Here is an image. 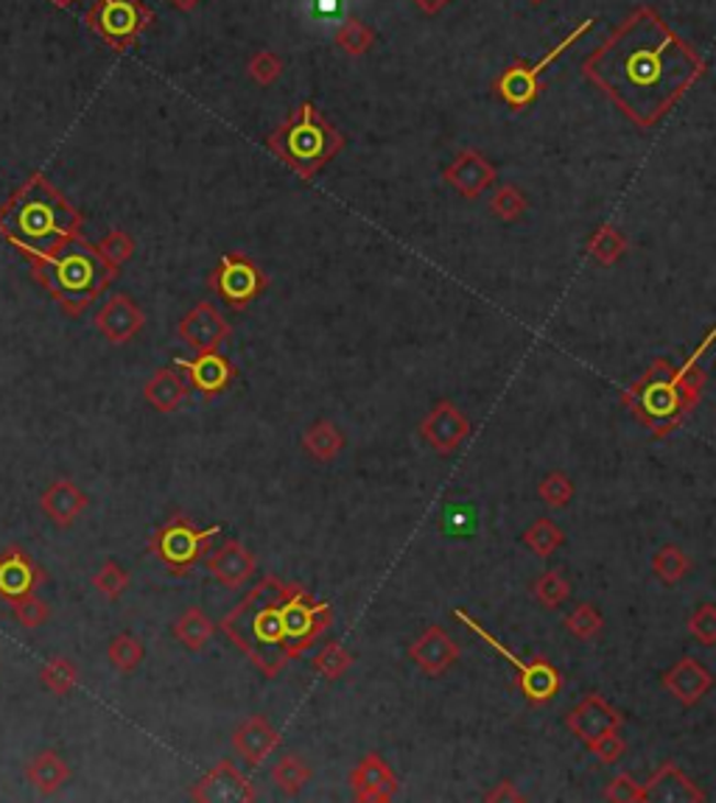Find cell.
I'll list each match as a JSON object with an SVG mask.
<instances>
[{"mask_svg": "<svg viewBox=\"0 0 716 803\" xmlns=\"http://www.w3.org/2000/svg\"><path fill=\"white\" fill-rule=\"evenodd\" d=\"M624 115L655 126L703 76L705 65L655 9L641 7L582 65Z\"/></svg>", "mask_w": 716, "mask_h": 803, "instance_id": "1", "label": "cell"}, {"mask_svg": "<svg viewBox=\"0 0 716 803\" xmlns=\"http://www.w3.org/2000/svg\"><path fill=\"white\" fill-rule=\"evenodd\" d=\"M334 611L297 582L264 577L219 624L266 678H278L331 627Z\"/></svg>", "mask_w": 716, "mask_h": 803, "instance_id": "2", "label": "cell"}, {"mask_svg": "<svg viewBox=\"0 0 716 803\" xmlns=\"http://www.w3.org/2000/svg\"><path fill=\"white\" fill-rule=\"evenodd\" d=\"M85 216L43 174H32L0 204V235L29 260L45 258L79 238Z\"/></svg>", "mask_w": 716, "mask_h": 803, "instance_id": "3", "label": "cell"}, {"mask_svg": "<svg viewBox=\"0 0 716 803\" xmlns=\"http://www.w3.org/2000/svg\"><path fill=\"white\" fill-rule=\"evenodd\" d=\"M705 387V372L694 359L685 365H672L667 359H655L641 378L624 392V409L652 434L655 439L669 437L674 428L683 426L689 412L700 403Z\"/></svg>", "mask_w": 716, "mask_h": 803, "instance_id": "4", "label": "cell"}, {"mask_svg": "<svg viewBox=\"0 0 716 803\" xmlns=\"http://www.w3.org/2000/svg\"><path fill=\"white\" fill-rule=\"evenodd\" d=\"M32 275L45 286L56 305L68 316H81L118 278V272L99 255L96 244L74 238L56 253L32 260Z\"/></svg>", "mask_w": 716, "mask_h": 803, "instance_id": "5", "label": "cell"}, {"mask_svg": "<svg viewBox=\"0 0 716 803\" xmlns=\"http://www.w3.org/2000/svg\"><path fill=\"white\" fill-rule=\"evenodd\" d=\"M266 146L272 148L278 160L300 174L303 180H314V174H320L339 155L345 137L339 130L327 124L314 104H303L266 141Z\"/></svg>", "mask_w": 716, "mask_h": 803, "instance_id": "6", "label": "cell"}, {"mask_svg": "<svg viewBox=\"0 0 716 803\" xmlns=\"http://www.w3.org/2000/svg\"><path fill=\"white\" fill-rule=\"evenodd\" d=\"M222 526L199 529L188 515H174L148 540V551L157 557L174 577H188L191 569L208 555V546L216 538Z\"/></svg>", "mask_w": 716, "mask_h": 803, "instance_id": "7", "label": "cell"}, {"mask_svg": "<svg viewBox=\"0 0 716 803\" xmlns=\"http://www.w3.org/2000/svg\"><path fill=\"white\" fill-rule=\"evenodd\" d=\"M152 20L155 14L143 0H96L85 14L87 29L104 40L112 51L132 48Z\"/></svg>", "mask_w": 716, "mask_h": 803, "instance_id": "8", "label": "cell"}, {"mask_svg": "<svg viewBox=\"0 0 716 803\" xmlns=\"http://www.w3.org/2000/svg\"><path fill=\"white\" fill-rule=\"evenodd\" d=\"M454 616H457L459 622L468 627V631H473L476 636L482 638L484 644H490V649H495V653H499V656L510 663V667H515V672H518L521 692H524V698L529 700L532 705H546V703H551L557 694H560L562 674L557 672V669L551 667L546 658H518L515 653H510V647H504L499 638L490 636L482 624L476 622V618H470L465 611H457Z\"/></svg>", "mask_w": 716, "mask_h": 803, "instance_id": "9", "label": "cell"}, {"mask_svg": "<svg viewBox=\"0 0 716 803\" xmlns=\"http://www.w3.org/2000/svg\"><path fill=\"white\" fill-rule=\"evenodd\" d=\"M211 289L230 309H247L266 289V278L253 258L224 255L211 272Z\"/></svg>", "mask_w": 716, "mask_h": 803, "instance_id": "10", "label": "cell"}, {"mask_svg": "<svg viewBox=\"0 0 716 803\" xmlns=\"http://www.w3.org/2000/svg\"><path fill=\"white\" fill-rule=\"evenodd\" d=\"M191 798L199 803H249L258 801V792L233 761L224 759L191 787Z\"/></svg>", "mask_w": 716, "mask_h": 803, "instance_id": "11", "label": "cell"}, {"mask_svg": "<svg viewBox=\"0 0 716 803\" xmlns=\"http://www.w3.org/2000/svg\"><path fill=\"white\" fill-rule=\"evenodd\" d=\"M177 334H179V339L191 347V350L208 353V350H219V347L230 339L233 328H230V322L224 320L222 311H219L216 305L199 303L188 311L186 320L179 322Z\"/></svg>", "mask_w": 716, "mask_h": 803, "instance_id": "12", "label": "cell"}, {"mask_svg": "<svg viewBox=\"0 0 716 803\" xmlns=\"http://www.w3.org/2000/svg\"><path fill=\"white\" fill-rule=\"evenodd\" d=\"M421 434L437 454H454L470 434L468 414L454 401L434 403L432 412L421 421Z\"/></svg>", "mask_w": 716, "mask_h": 803, "instance_id": "13", "label": "cell"}, {"mask_svg": "<svg viewBox=\"0 0 716 803\" xmlns=\"http://www.w3.org/2000/svg\"><path fill=\"white\" fill-rule=\"evenodd\" d=\"M174 367L177 370H186L188 372V387L193 392H199L202 398H213L219 392H224L230 383L235 381L238 370L230 359H224L219 350H208V353H199L197 359L186 361V359H174Z\"/></svg>", "mask_w": 716, "mask_h": 803, "instance_id": "14", "label": "cell"}, {"mask_svg": "<svg viewBox=\"0 0 716 803\" xmlns=\"http://www.w3.org/2000/svg\"><path fill=\"white\" fill-rule=\"evenodd\" d=\"M624 725V717L607 703L600 694H588L582 698L574 709L566 714V728L588 745V741L600 739L602 734H611V730H618Z\"/></svg>", "mask_w": 716, "mask_h": 803, "instance_id": "15", "label": "cell"}, {"mask_svg": "<svg viewBox=\"0 0 716 803\" xmlns=\"http://www.w3.org/2000/svg\"><path fill=\"white\" fill-rule=\"evenodd\" d=\"M143 325H146V314L126 294H112L96 314V328L110 345H126L141 334Z\"/></svg>", "mask_w": 716, "mask_h": 803, "instance_id": "16", "label": "cell"}, {"mask_svg": "<svg viewBox=\"0 0 716 803\" xmlns=\"http://www.w3.org/2000/svg\"><path fill=\"white\" fill-rule=\"evenodd\" d=\"M409 658L428 678H439L459 661V644L439 624H432V627L421 633L417 642L409 644Z\"/></svg>", "mask_w": 716, "mask_h": 803, "instance_id": "17", "label": "cell"}, {"mask_svg": "<svg viewBox=\"0 0 716 803\" xmlns=\"http://www.w3.org/2000/svg\"><path fill=\"white\" fill-rule=\"evenodd\" d=\"M353 798L361 803H390L398 795V779L392 767L378 754H367L350 772Z\"/></svg>", "mask_w": 716, "mask_h": 803, "instance_id": "18", "label": "cell"}, {"mask_svg": "<svg viewBox=\"0 0 716 803\" xmlns=\"http://www.w3.org/2000/svg\"><path fill=\"white\" fill-rule=\"evenodd\" d=\"M204 566H208V571H211L213 580H216L219 585L235 591V588L247 585V582L253 580L255 569H258V560H255V555L242 544V540L230 538L224 540L216 551L208 555Z\"/></svg>", "mask_w": 716, "mask_h": 803, "instance_id": "19", "label": "cell"}, {"mask_svg": "<svg viewBox=\"0 0 716 803\" xmlns=\"http://www.w3.org/2000/svg\"><path fill=\"white\" fill-rule=\"evenodd\" d=\"M45 582V571L20 546H9L0 555V600H18L34 593Z\"/></svg>", "mask_w": 716, "mask_h": 803, "instance_id": "20", "label": "cell"}, {"mask_svg": "<svg viewBox=\"0 0 716 803\" xmlns=\"http://www.w3.org/2000/svg\"><path fill=\"white\" fill-rule=\"evenodd\" d=\"M233 750L249 767H260L280 748V734L264 714H253L233 730Z\"/></svg>", "mask_w": 716, "mask_h": 803, "instance_id": "21", "label": "cell"}, {"mask_svg": "<svg viewBox=\"0 0 716 803\" xmlns=\"http://www.w3.org/2000/svg\"><path fill=\"white\" fill-rule=\"evenodd\" d=\"M661 683L680 705H685V709L697 705L700 700L714 689L711 672L703 667V663L694 661V658H680L674 667H669L667 672H663Z\"/></svg>", "mask_w": 716, "mask_h": 803, "instance_id": "22", "label": "cell"}, {"mask_svg": "<svg viewBox=\"0 0 716 803\" xmlns=\"http://www.w3.org/2000/svg\"><path fill=\"white\" fill-rule=\"evenodd\" d=\"M588 29H591V20H588V23L582 25V29H577V32L571 34V37L566 40V43H560V48L551 51V54L546 56V59L540 65H532V68H526V65H513V68H510L504 76H501L499 85H495V90H499L501 99L510 101V104H513V107H526V104H529V101L535 99V93H537V74L544 70V65H549L557 54H562V51L569 48V45L574 43V40L580 37V34H585Z\"/></svg>", "mask_w": 716, "mask_h": 803, "instance_id": "23", "label": "cell"}, {"mask_svg": "<svg viewBox=\"0 0 716 803\" xmlns=\"http://www.w3.org/2000/svg\"><path fill=\"white\" fill-rule=\"evenodd\" d=\"M644 801L655 803H705L708 795L694 784L674 761L658 767L652 779L644 784Z\"/></svg>", "mask_w": 716, "mask_h": 803, "instance_id": "24", "label": "cell"}, {"mask_svg": "<svg viewBox=\"0 0 716 803\" xmlns=\"http://www.w3.org/2000/svg\"><path fill=\"white\" fill-rule=\"evenodd\" d=\"M90 499H87L85 490L79 488L70 479H56L40 495V510L45 513V518L51 521L59 529H68V526L76 524L81 513L87 510Z\"/></svg>", "mask_w": 716, "mask_h": 803, "instance_id": "25", "label": "cell"}, {"mask_svg": "<svg viewBox=\"0 0 716 803\" xmlns=\"http://www.w3.org/2000/svg\"><path fill=\"white\" fill-rule=\"evenodd\" d=\"M191 395V387L188 381L177 372V367H166V370H157L155 376L148 378L146 387H143V398L155 412L171 414L177 412L182 403Z\"/></svg>", "mask_w": 716, "mask_h": 803, "instance_id": "26", "label": "cell"}, {"mask_svg": "<svg viewBox=\"0 0 716 803\" xmlns=\"http://www.w3.org/2000/svg\"><path fill=\"white\" fill-rule=\"evenodd\" d=\"M445 180L451 182L462 197L476 199L482 197L484 188L495 180V168L490 166L482 155L468 152V155L459 157V160L445 171Z\"/></svg>", "mask_w": 716, "mask_h": 803, "instance_id": "27", "label": "cell"}, {"mask_svg": "<svg viewBox=\"0 0 716 803\" xmlns=\"http://www.w3.org/2000/svg\"><path fill=\"white\" fill-rule=\"evenodd\" d=\"M70 765L56 750H40L29 765H25V779L40 795H56L70 781Z\"/></svg>", "mask_w": 716, "mask_h": 803, "instance_id": "28", "label": "cell"}, {"mask_svg": "<svg viewBox=\"0 0 716 803\" xmlns=\"http://www.w3.org/2000/svg\"><path fill=\"white\" fill-rule=\"evenodd\" d=\"M303 448L314 462H334L345 451V434L334 421H314L303 434Z\"/></svg>", "mask_w": 716, "mask_h": 803, "instance_id": "29", "label": "cell"}, {"mask_svg": "<svg viewBox=\"0 0 716 803\" xmlns=\"http://www.w3.org/2000/svg\"><path fill=\"white\" fill-rule=\"evenodd\" d=\"M216 631H219L216 622H213L204 611H199V607H188V611L177 618V624H174V636H177V642L186 649H191V653H199V649L208 647V644L213 642V636H216Z\"/></svg>", "mask_w": 716, "mask_h": 803, "instance_id": "30", "label": "cell"}, {"mask_svg": "<svg viewBox=\"0 0 716 803\" xmlns=\"http://www.w3.org/2000/svg\"><path fill=\"white\" fill-rule=\"evenodd\" d=\"M40 683H43L45 692H51L54 698H68V694L79 687V667L65 656L51 658V661L43 663V669H40Z\"/></svg>", "mask_w": 716, "mask_h": 803, "instance_id": "31", "label": "cell"}, {"mask_svg": "<svg viewBox=\"0 0 716 803\" xmlns=\"http://www.w3.org/2000/svg\"><path fill=\"white\" fill-rule=\"evenodd\" d=\"M521 540H524V546L532 551V555L544 557L546 560V557H551L562 544H566V532H562L555 521L537 518L535 524L526 526Z\"/></svg>", "mask_w": 716, "mask_h": 803, "instance_id": "32", "label": "cell"}, {"mask_svg": "<svg viewBox=\"0 0 716 803\" xmlns=\"http://www.w3.org/2000/svg\"><path fill=\"white\" fill-rule=\"evenodd\" d=\"M692 571V560L680 546L667 544L655 551L652 557V575L663 582V585H678L685 575Z\"/></svg>", "mask_w": 716, "mask_h": 803, "instance_id": "33", "label": "cell"}, {"mask_svg": "<svg viewBox=\"0 0 716 803\" xmlns=\"http://www.w3.org/2000/svg\"><path fill=\"white\" fill-rule=\"evenodd\" d=\"M107 658H110V663L121 674H132L141 667L143 658H146V647L132 633H118L110 642V647H107Z\"/></svg>", "mask_w": 716, "mask_h": 803, "instance_id": "34", "label": "cell"}, {"mask_svg": "<svg viewBox=\"0 0 716 803\" xmlns=\"http://www.w3.org/2000/svg\"><path fill=\"white\" fill-rule=\"evenodd\" d=\"M311 776L314 772H311V767L300 756H283L272 770V781L283 795H300L303 787L311 781Z\"/></svg>", "mask_w": 716, "mask_h": 803, "instance_id": "35", "label": "cell"}, {"mask_svg": "<svg viewBox=\"0 0 716 803\" xmlns=\"http://www.w3.org/2000/svg\"><path fill=\"white\" fill-rule=\"evenodd\" d=\"M588 249H591V255L600 260V264H616V260L627 253V238H624L616 227L605 224V227H600L591 235Z\"/></svg>", "mask_w": 716, "mask_h": 803, "instance_id": "36", "label": "cell"}, {"mask_svg": "<svg viewBox=\"0 0 716 803\" xmlns=\"http://www.w3.org/2000/svg\"><path fill=\"white\" fill-rule=\"evenodd\" d=\"M535 600L546 607V611H555L562 602L571 596V582L560 575V571H546L535 580Z\"/></svg>", "mask_w": 716, "mask_h": 803, "instance_id": "37", "label": "cell"}, {"mask_svg": "<svg viewBox=\"0 0 716 803\" xmlns=\"http://www.w3.org/2000/svg\"><path fill=\"white\" fill-rule=\"evenodd\" d=\"M537 495L555 510L569 508L571 499H574V482H571L562 470H551V473H546L544 479H540V484H537Z\"/></svg>", "mask_w": 716, "mask_h": 803, "instance_id": "38", "label": "cell"}, {"mask_svg": "<svg viewBox=\"0 0 716 803\" xmlns=\"http://www.w3.org/2000/svg\"><path fill=\"white\" fill-rule=\"evenodd\" d=\"M602 627H605V618H602V613L596 611L593 605H577L574 611L566 616V631L571 633L574 638H580V642H591V638H596L602 633Z\"/></svg>", "mask_w": 716, "mask_h": 803, "instance_id": "39", "label": "cell"}, {"mask_svg": "<svg viewBox=\"0 0 716 803\" xmlns=\"http://www.w3.org/2000/svg\"><path fill=\"white\" fill-rule=\"evenodd\" d=\"M96 249H99L101 258H104L115 272H121V266L135 255V242H132V235L124 233V230H112V233H107L104 238L96 244Z\"/></svg>", "mask_w": 716, "mask_h": 803, "instance_id": "40", "label": "cell"}, {"mask_svg": "<svg viewBox=\"0 0 716 803\" xmlns=\"http://www.w3.org/2000/svg\"><path fill=\"white\" fill-rule=\"evenodd\" d=\"M314 667L325 680H339L353 667V656L342 644L331 642L325 649H320V656L314 658Z\"/></svg>", "mask_w": 716, "mask_h": 803, "instance_id": "41", "label": "cell"}, {"mask_svg": "<svg viewBox=\"0 0 716 803\" xmlns=\"http://www.w3.org/2000/svg\"><path fill=\"white\" fill-rule=\"evenodd\" d=\"M93 585H96V591L104 593L107 600L118 602L126 593V588H130V575H126V571L121 569L115 560H107L104 566L96 571Z\"/></svg>", "mask_w": 716, "mask_h": 803, "instance_id": "42", "label": "cell"}, {"mask_svg": "<svg viewBox=\"0 0 716 803\" xmlns=\"http://www.w3.org/2000/svg\"><path fill=\"white\" fill-rule=\"evenodd\" d=\"M12 613L25 631H37V627H43L51 618V607L40 596H34V593H25V596L12 600Z\"/></svg>", "mask_w": 716, "mask_h": 803, "instance_id": "43", "label": "cell"}, {"mask_svg": "<svg viewBox=\"0 0 716 803\" xmlns=\"http://www.w3.org/2000/svg\"><path fill=\"white\" fill-rule=\"evenodd\" d=\"M524 211H526L524 193L513 186L499 188V193H495L493 202H490V213L499 216L501 222H515V219L524 216Z\"/></svg>", "mask_w": 716, "mask_h": 803, "instance_id": "44", "label": "cell"}, {"mask_svg": "<svg viewBox=\"0 0 716 803\" xmlns=\"http://www.w3.org/2000/svg\"><path fill=\"white\" fill-rule=\"evenodd\" d=\"M689 633L697 638L703 647H714L716 644V607L700 605L689 618Z\"/></svg>", "mask_w": 716, "mask_h": 803, "instance_id": "45", "label": "cell"}, {"mask_svg": "<svg viewBox=\"0 0 716 803\" xmlns=\"http://www.w3.org/2000/svg\"><path fill=\"white\" fill-rule=\"evenodd\" d=\"M605 798L611 803H641L644 801V784H636V779H633V776L622 772V776H616V779L607 784Z\"/></svg>", "mask_w": 716, "mask_h": 803, "instance_id": "46", "label": "cell"}, {"mask_svg": "<svg viewBox=\"0 0 716 803\" xmlns=\"http://www.w3.org/2000/svg\"><path fill=\"white\" fill-rule=\"evenodd\" d=\"M585 748L591 750L596 759L605 761V765H616V761L624 756V750H627V745H624V739L618 736V730H611V734H602L600 739L588 741Z\"/></svg>", "mask_w": 716, "mask_h": 803, "instance_id": "47", "label": "cell"}, {"mask_svg": "<svg viewBox=\"0 0 716 803\" xmlns=\"http://www.w3.org/2000/svg\"><path fill=\"white\" fill-rule=\"evenodd\" d=\"M484 801L490 803H515V801H526L524 792H518V787L513 784V781H499V784L493 787V790L484 795Z\"/></svg>", "mask_w": 716, "mask_h": 803, "instance_id": "48", "label": "cell"}, {"mask_svg": "<svg viewBox=\"0 0 716 803\" xmlns=\"http://www.w3.org/2000/svg\"><path fill=\"white\" fill-rule=\"evenodd\" d=\"M342 43H345L347 51L358 54V51H365L367 43H370V32L361 23H350V29L342 34Z\"/></svg>", "mask_w": 716, "mask_h": 803, "instance_id": "49", "label": "cell"}, {"mask_svg": "<svg viewBox=\"0 0 716 803\" xmlns=\"http://www.w3.org/2000/svg\"><path fill=\"white\" fill-rule=\"evenodd\" d=\"M423 9H428V12H434V9H439L445 3V0H417Z\"/></svg>", "mask_w": 716, "mask_h": 803, "instance_id": "50", "label": "cell"}, {"mask_svg": "<svg viewBox=\"0 0 716 803\" xmlns=\"http://www.w3.org/2000/svg\"><path fill=\"white\" fill-rule=\"evenodd\" d=\"M171 3H174V7H177V9H186V12H188V9L197 7L199 0H171Z\"/></svg>", "mask_w": 716, "mask_h": 803, "instance_id": "51", "label": "cell"}, {"mask_svg": "<svg viewBox=\"0 0 716 803\" xmlns=\"http://www.w3.org/2000/svg\"><path fill=\"white\" fill-rule=\"evenodd\" d=\"M48 3H54V7H59V9H70L76 0H48Z\"/></svg>", "mask_w": 716, "mask_h": 803, "instance_id": "52", "label": "cell"}]
</instances>
